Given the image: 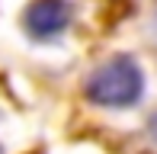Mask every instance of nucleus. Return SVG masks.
Segmentation results:
<instances>
[{"mask_svg":"<svg viewBox=\"0 0 157 154\" xmlns=\"http://www.w3.org/2000/svg\"><path fill=\"white\" fill-rule=\"evenodd\" d=\"M144 93V74L132 55H116L106 64H99L87 80V96L96 106L125 109L141 100Z\"/></svg>","mask_w":157,"mask_h":154,"instance_id":"f257e3e1","label":"nucleus"},{"mask_svg":"<svg viewBox=\"0 0 157 154\" xmlns=\"http://www.w3.org/2000/svg\"><path fill=\"white\" fill-rule=\"evenodd\" d=\"M26 29L35 39H55L67 29L71 23V6L67 0H32L26 10Z\"/></svg>","mask_w":157,"mask_h":154,"instance_id":"f03ea898","label":"nucleus"},{"mask_svg":"<svg viewBox=\"0 0 157 154\" xmlns=\"http://www.w3.org/2000/svg\"><path fill=\"white\" fill-rule=\"evenodd\" d=\"M0 154H3V148H0Z\"/></svg>","mask_w":157,"mask_h":154,"instance_id":"7ed1b4c3","label":"nucleus"}]
</instances>
